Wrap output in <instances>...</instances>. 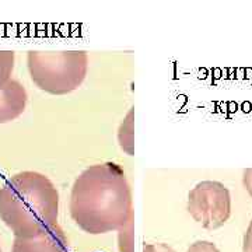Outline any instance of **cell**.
Instances as JSON below:
<instances>
[{
    "label": "cell",
    "mask_w": 252,
    "mask_h": 252,
    "mask_svg": "<svg viewBox=\"0 0 252 252\" xmlns=\"http://www.w3.org/2000/svg\"><path fill=\"white\" fill-rule=\"evenodd\" d=\"M70 216L93 235L118 231L135 216L133 196L124 170L115 162L91 165L73 184Z\"/></svg>",
    "instance_id": "cell-1"
},
{
    "label": "cell",
    "mask_w": 252,
    "mask_h": 252,
    "mask_svg": "<svg viewBox=\"0 0 252 252\" xmlns=\"http://www.w3.org/2000/svg\"><path fill=\"white\" fill-rule=\"evenodd\" d=\"M58 216V189L41 172H18L0 189V217L16 238H31L54 228Z\"/></svg>",
    "instance_id": "cell-2"
},
{
    "label": "cell",
    "mask_w": 252,
    "mask_h": 252,
    "mask_svg": "<svg viewBox=\"0 0 252 252\" xmlns=\"http://www.w3.org/2000/svg\"><path fill=\"white\" fill-rule=\"evenodd\" d=\"M27 67L32 81L41 90L55 95L79 89L89 70L86 51H28Z\"/></svg>",
    "instance_id": "cell-3"
},
{
    "label": "cell",
    "mask_w": 252,
    "mask_h": 252,
    "mask_svg": "<svg viewBox=\"0 0 252 252\" xmlns=\"http://www.w3.org/2000/svg\"><path fill=\"white\" fill-rule=\"evenodd\" d=\"M187 209L206 230H216L231 216V195L219 181H202L189 192Z\"/></svg>",
    "instance_id": "cell-4"
},
{
    "label": "cell",
    "mask_w": 252,
    "mask_h": 252,
    "mask_svg": "<svg viewBox=\"0 0 252 252\" xmlns=\"http://www.w3.org/2000/svg\"><path fill=\"white\" fill-rule=\"evenodd\" d=\"M11 252H69V243L59 225L31 238H14Z\"/></svg>",
    "instance_id": "cell-5"
},
{
    "label": "cell",
    "mask_w": 252,
    "mask_h": 252,
    "mask_svg": "<svg viewBox=\"0 0 252 252\" xmlns=\"http://www.w3.org/2000/svg\"><path fill=\"white\" fill-rule=\"evenodd\" d=\"M27 90L17 80H10L0 89V124L14 121L26 109Z\"/></svg>",
    "instance_id": "cell-6"
},
{
    "label": "cell",
    "mask_w": 252,
    "mask_h": 252,
    "mask_svg": "<svg viewBox=\"0 0 252 252\" xmlns=\"http://www.w3.org/2000/svg\"><path fill=\"white\" fill-rule=\"evenodd\" d=\"M119 147L129 156H135V108L129 109L118 129Z\"/></svg>",
    "instance_id": "cell-7"
},
{
    "label": "cell",
    "mask_w": 252,
    "mask_h": 252,
    "mask_svg": "<svg viewBox=\"0 0 252 252\" xmlns=\"http://www.w3.org/2000/svg\"><path fill=\"white\" fill-rule=\"evenodd\" d=\"M118 250L119 252H135V216L118 230Z\"/></svg>",
    "instance_id": "cell-8"
},
{
    "label": "cell",
    "mask_w": 252,
    "mask_h": 252,
    "mask_svg": "<svg viewBox=\"0 0 252 252\" xmlns=\"http://www.w3.org/2000/svg\"><path fill=\"white\" fill-rule=\"evenodd\" d=\"M14 61H16L14 51H0V89L11 80Z\"/></svg>",
    "instance_id": "cell-9"
},
{
    "label": "cell",
    "mask_w": 252,
    "mask_h": 252,
    "mask_svg": "<svg viewBox=\"0 0 252 252\" xmlns=\"http://www.w3.org/2000/svg\"><path fill=\"white\" fill-rule=\"evenodd\" d=\"M187 252H220L219 248L213 243L210 241H205V240H200L196 243L190 244Z\"/></svg>",
    "instance_id": "cell-10"
},
{
    "label": "cell",
    "mask_w": 252,
    "mask_h": 252,
    "mask_svg": "<svg viewBox=\"0 0 252 252\" xmlns=\"http://www.w3.org/2000/svg\"><path fill=\"white\" fill-rule=\"evenodd\" d=\"M143 252H177L170 245L164 243L146 244L143 247Z\"/></svg>",
    "instance_id": "cell-11"
},
{
    "label": "cell",
    "mask_w": 252,
    "mask_h": 252,
    "mask_svg": "<svg viewBox=\"0 0 252 252\" xmlns=\"http://www.w3.org/2000/svg\"><path fill=\"white\" fill-rule=\"evenodd\" d=\"M243 252H252V220L250 221V225L244 234Z\"/></svg>",
    "instance_id": "cell-12"
},
{
    "label": "cell",
    "mask_w": 252,
    "mask_h": 252,
    "mask_svg": "<svg viewBox=\"0 0 252 252\" xmlns=\"http://www.w3.org/2000/svg\"><path fill=\"white\" fill-rule=\"evenodd\" d=\"M243 185L252 198V168H247L243 172Z\"/></svg>",
    "instance_id": "cell-13"
},
{
    "label": "cell",
    "mask_w": 252,
    "mask_h": 252,
    "mask_svg": "<svg viewBox=\"0 0 252 252\" xmlns=\"http://www.w3.org/2000/svg\"><path fill=\"white\" fill-rule=\"evenodd\" d=\"M0 252H1V243H0Z\"/></svg>",
    "instance_id": "cell-14"
}]
</instances>
